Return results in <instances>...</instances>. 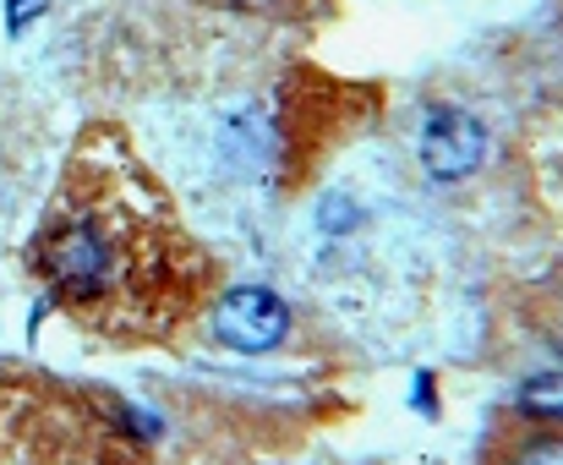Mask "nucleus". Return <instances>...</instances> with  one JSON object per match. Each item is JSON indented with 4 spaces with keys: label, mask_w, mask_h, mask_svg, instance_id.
I'll return each instance as SVG.
<instances>
[{
    "label": "nucleus",
    "mask_w": 563,
    "mask_h": 465,
    "mask_svg": "<svg viewBox=\"0 0 563 465\" xmlns=\"http://www.w3.org/2000/svg\"><path fill=\"white\" fill-rule=\"evenodd\" d=\"M49 301L99 340L165 345L219 290L213 252L187 231L121 126H88L27 235Z\"/></svg>",
    "instance_id": "1"
},
{
    "label": "nucleus",
    "mask_w": 563,
    "mask_h": 465,
    "mask_svg": "<svg viewBox=\"0 0 563 465\" xmlns=\"http://www.w3.org/2000/svg\"><path fill=\"white\" fill-rule=\"evenodd\" d=\"M208 5H235V11H252V16H279V22H301V16H318L329 0H208Z\"/></svg>",
    "instance_id": "4"
},
{
    "label": "nucleus",
    "mask_w": 563,
    "mask_h": 465,
    "mask_svg": "<svg viewBox=\"0 0 563 465\" xmlns=\"http://www.w3.org/2000/svg\"><path fill=\"white\" fill-rule=\"evenodd\" d=\"M515 465H563V433L531 439V444L520 450V461H515Z\"/></svg>",
    "instance_id": "5"
},
{
    "label": "nucleus",
    "mask_w": 563,
    "mask_h": 465,
    "mask_svg": "<svg viewBox=\"0 0 563 465\" xmlns=\"http://www.w3.org/2000/svg\"><path fill=\"white\" fill-rule=\"evenodd\" d=\"M213 334L235 351H274L285 340V307L268 290H235L213 307Z\"/></svg>",
    "instance_id": "3"
},
{
    "label": "nucleus",
    "mask_w": 563,
    "mask_h": 465,
    "mask_svg": "<svg viewBox=\"0 0 563 465\" xmlns=\"http://www.w3.org/2000/svg\"><path fill=\"white\" fill-rule=\"evenodd\" d=\"M0 465H154V455L115 395L0 362Z\"/></svg>",
    "instance_id": "2"
}]
</instances>
